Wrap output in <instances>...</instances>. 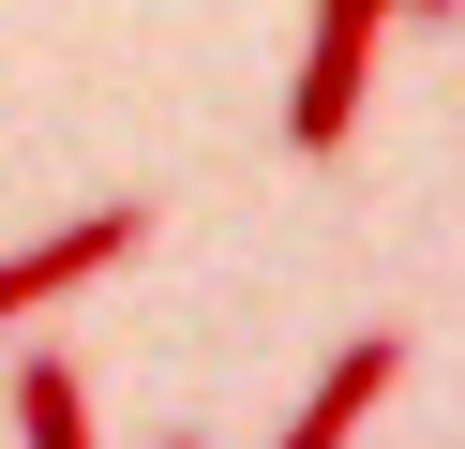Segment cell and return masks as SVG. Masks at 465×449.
<instances>
[{
    "label": "cell",
    "instance_id": "cell-1",
    "mask_svg": "<svg viewBox=\"0 0 465 449\" xmlns=\"http://www.w3.org/2000/svg\"><path fill=\"white\" fill-rule=\"evenodd\" d=\"M391 15H405V0H315V30H301V90H285V150H301V165H331V150L361 135V90H375Z\"/></svg>",
    "mask_w": 465,
    "mask_h": 449
},
{
    "label": "cell",
    "instance_id": "cell-2",
    "mask_svg": "<svg viewBox=\"0 0 465 449\" xmlns=\"http://www.w3.org/2000/svg\"><path fill=\"white\" fill-rule=\"evenodd\" d=\"M121 255H151V195H105V210H75L61 239H15V255H0V329L31 315V299L91 285V269H121Z\"/></svg>",
    "mask_w": 465,
    "mask_h": 449
},
{
    "label": "cell",
    "instance_id": "cell-3",
    "mask_svg": "<svg viewBox=\"0 0 465 449\" xmlns=\"http://www.w3.org/2000/svg\"><path fill=\"white\" fill-rule=\"evenodd\" d=\"M391 375H405V329H345L331 359H315V389H301V419H285L271 449H345L375 405H391Z\"/></svg>",
    "mask_w": 465,
    "mask_h": 449
},
{
    "label": "cell",
    "instance_id": "cell-4",
    "mask_svg": "<svg viewBox=\"0 0 465 449\" xmlns=\"http://www.w3.org/2000/svg\"><path fill=\"white\" fill-rule=\"evenodd\" d=\"M15 449H91V389H75V359H15Z\"/></svg>",
    "mask_w": 465,
    "mask_h": 449
},
{
    "label": "cell",
    "instance_id": "cell-5",
    "mask_svg": "<svg viewBox=\"0 0 465 449\" xmlns=\"http://www.w3.org/2000/svg\"><path fill=\"white\" fill-rule=\"evenodd\" d=\"M405 15H465V0H405Z\"/></svg>",
    "mask_w": 465,
    "mask_h": 449
},
{
    "label": "cell",
    "instance_id": "cell-6",
    "mask_svg": "<svg viewBox=\"0 0 465 449\" xmlns=\"http://www.w3.org/2000/svg\"><path fill=\"white\" fill-rule=\"evenodd\" d=\"M165 449H195V434H165Z\"/></svg>",
    "mask_w": 465,
    "mask_h": 449
}]
</instances>
